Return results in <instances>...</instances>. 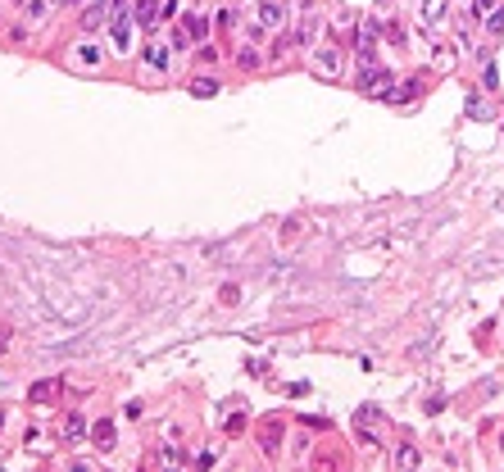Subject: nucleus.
<instances>
[{
  "mask_svg": "<svg viewBox=\"0 0 504 472\" xmlns=\"http://www.w3.org/2000/svg\"><path fill=\"white\" fill-rule=\"evenodd\" d=\"M91 440H96L100 450H114V445H119V431H114V422H110V418H105V422H96V427H91Z\"/></svg>",
  "mask_w": 504,
  "mask_h": 472,
  "instance_id": "nucleus-10",
  "label": "nucleus"
},
{
  "mask_svg": "<svg viewBox=\"0 0 504 472\" xmlns=\"http://www.w3.org/2000/svg\"><path fill=\"white\" fill-rule=\"evenodd\" d=\"M441 14H445V0H427V5H423V19L427 23H436Z\"/></svg>",
  "mask_w": 504,
  "mask_h": 472,
  "instance_id": "nucleus-17",
  "label": "nucleus"
},
{
  "mask_svg": "<svg viewBox=\"0 0 504 472\" xmlns=\"http://www.w3.org/2000/svg\"><path fill=\"white\" fill-rule=\"evenodd\" d=\"M182 32H187V41L196 45V41H205V32H209V23L200 19V14H182V23H177Z\"/></svg>",
  "mask_w": 504,
  "mask_h": 472,
  "instance_id": "nucleus-8",
  "label": "nucleus"
},
{
  "mask_svg": "<svg viewBox=\"0 0 504 472\" xmlns=\"http://www.w3.org/2000/svg\"><path fill=\"white\" fill-rule=\"evenodd\" d=\"M254 19H259L263 28H277V23L286 19V10H282V5H277V0H263L259 10H254Z\"/></svg>",
  "mask_w": 504,
  "mask_h": 472,
  "instance_id": "nucleus-11",
  "label": "nucleus"
},
{
  "mask_svg": "<svg viewBox=\"0 0 504 472\" xmlns=\"http://www.w3.org/2000/svg\"><path fill=\"white\" fill-rule=\"evenodd\" d=\"M46 10H50V0H28V19H46Z\"/></svg>",
  "mask_w": 504,
  "mask_h": 472,
  "instance_id": "nucleus-20",
  "label": "nucleus"
},
{
  "mask_svg": "<svg viewBox=\"0 0 504 472\" xmlns=\"http://www.w3.org/2000/svg\"><path fill=\"white\" fill-rule=\"evenodd\" d=\"M132 19H137L145 32H150L154 23H159V0H132Z\"/></svg>",
  "mask_w": 504,
  "mask_h": 472,
  "instance_id": "nucleus-6",
  "label": "nucleus"
},
{
  "mask_svg": "<svg viewBox=\"0 0 504 472\" xmlns=\"http://www.w3.org/2000/svg\"><path fill=\"white\" fill-rule=\"evenodd\" d=\"M354 82H359L363 96H382V91L391 87V73H386L373 55H359V73H354Z\"/></svg>",
  "mask_w": 504,
  "mask_h": 472,
  "instance_id": "nucleus-1",
  "label": "nucleus"
},
{
  "mask_svg": "<svg viewBox=\"0 0 504 472\" xmlns=\"http://www.w3.org/2000/svg\"><path fill=\"white\" fill-rule=\"evenodd\" d=\"M105 19H110V10H105V5H100V0H96L91 10H82V19H77V23H82L87 32H96V28H100V23H105Z\"/></svg>",
  "mask_w": 504,
  "mask_h": 472,
  "instance_id": "nucleus-14",
  "label": "nucleus"
},
{
  "mask_svg": "<svg viewBox=\"0 0 504 472\" xmlns=\"http://www.w3.org/2000/svg\"><path fill=\"white\" fill-rule=\"evenodd\" d=\"M354 45H359V55H373L377 50V23H359L354 28Z\"/></svg>",
  "mask_w": 504,
  "mask_h": 472,
  "instance_id": "nucleus-7",
  "label": "nucleus"
},
{
  "mask_svg": "<svg viewBox=\"0 0 504 472\" xmlns=\"http://www.w3.org/2000/svg\"><path fill=\"white\" fill-rule=\"evenodd\" d=\"M314 68H318V73H323V77H336L341 73V50H336V45H318V50H314Z\"/></svg>",
  "mask_w": 504,
  "mask_h": 472,
  "instance_id": "nucleus-5",
  "label": "nucleus"
},
{
  "mask_svg": "<svg viewBox=\"0 0 504 472\" xmlns=\"http://www.w3.org/2000/svg\"><path fill=\"white\" fill-rule=\"evenodd\" d=\"M354 427H359V436L368 440V445H377V431H382V413H377L373 404H363L359 413H354Z\"/></svg>",
  "mask_w": 504,
  "mask_h": 472,
  "instance_id": "nucleus-3",
  "label": "nucleus"
},
{
  "mask_svg": "<svg viewBox=\"0 0 504 472\" xmlns=\"http://www.w3.org/2000/svg\"><path fill=\"white\" fill-rule=\"evenodd\" d=\"M145 64H150L154 73H164V68H168V50L159 41H145Z\"/></svg>",
  "mask_w": 504,
  "mask_h": 472,
  "instance_id": "nucleus-13",
  "label": "nucleus"
},
{
  "mask_svg": "<svg viewBox=\"0 0 504 472\" xmlns=\"http://www.w3.org/2000/svg\"><path fill=\"white\" fill-rule=\"evenodd\" d=\"M182 14V0H159V19H177Z\"/></svg>",
  "mask_w": 504,
  "mask_h": 472,
  "instance_id": "nucleus-19",
  "label": "nucleus"
},
{
  "mask_svg": "<svg viewBox=\"0 0 504 472\" xmlns=\"http://www.w3.org/2000/svg\"><path fill=\"white\" fill-rule=\"evenodd\" d=\"M59 5H82V0H59Z\"/></svg>",
  "mask_w": 504,
  "mask_h": 472,
  "instance_id": "nucleus-23",
  "label": "nucleus"
},
{
  "mask_svg": "<svg viewBox=\"0 0 504 472\" xmlns=\"http://www.w3.org/2000/svg\"><path fill=\"white\" fill-rule=\"evenodd\" d=\"M59 431H64V440H68V445H77V440L87 436V418H82V413H68V418H64V427H59Z\"/></svg>",
  "mask_w": 504,
  "mask_h": 472,
  "instance_id": "nucleus-12",
  "label": "nucleus"
},
{
  "mask_svg": "<svg viewBox=\"0 0 504 472\" xmlns=\"http://www.w3.org/2000/svg\"><path fill=\"white\" fill-rule=\"evenodd\" d=\"M418 463H423V459H418L414 445H400V450H395V468H418Z\"/></svg>",
  "mask_w": 504,
  "mask_h": 472,
  "instance_id": "nucleus-15",
  "label": "nucleus"
},
{
  "mask_svg": "<svg viewBox=\"0 0 504 472\" xmlns=\"http://www.w3.org/2000/svg\"><path fill=\"white\" fill-rule=\"evenodd\" d=\"M491 5H495V0H472V19H482V14L491 10Z\"/></svg>",
  "mask_w": 504,
  "mask_h": 472,
  "instance_id": "nucleus-22",
  "label": "nucleus"
},
{
  "mask_svg": "<svg viewBox=\"0 0 504 472\" xmlns=\"http://www.w3.org/2000/svg\"><path fill=\"white\" fill-rule=\"evenodd\" d=\"M214 91H219V82H214V77H200V82H191V96H214Z\"/></svg>",
  "mask_w": 504,
  "mask_h": 472,
  "instance_id": "nucleus-16",
  "label": "nucleus"
},
{
  "mask_svg": "<svg viewBox=\"0 0 504 472\" xmlns=\"http://www.w3.org/2000/svg\"><path fill=\"white\" fill-rule=\"evenodd\" d=\"M110 41H114L119 55H128V50H132V10H128V5L110 14Z\"/></svg>",
  "mask_w": 504,
  "mask_h": 472,
  "instance_id": "nucleus-2",
  "label": "nucleus"
},
{
  "mask_svg": "<svg viewBox=\"0 0 504 472\" xmlns=\"http://www.w3.org/2000/svg\"><path fill=\"white\" fill-rule=\"evenodd\" d=\"M59 396H64V382H59V377H46V382H32V391H28V400H32V404H55Z\"/></svg>",
  "mask_w": 504,
  "mask_h": 472,
  "instance_id": "nucleus-4",
  "label": "nucleus"
},
{
  "mask_svg": "<svg viewBox=\"0 0 504 472\" xmlns=\"http://www.w3.org/2000/svg\"><path fill=\"white\" fill-rule=\"evenodd\" d=\"M486 32H491V37H500V32H504V10L486 14Z\"/></svg>",
  "mask_w": 504,
  "mask_h": 472,
  "instance_id": "nucleus-18",
  "label": "nucleus"
},
{
  "mask_svg": "<svg viewBox=\"0 0 504 472\" xmlns=\"http://www.w3.org/2000/svg\"><path fill=\"white\" fill-rule=\"evenodd\" d=\"M254 64H259V50H250V45H245V50H241V68H254Z\"/></svg>",
  "mask_w": 504,
  "mask_h": 472,
  "instance_id": "nucleus-21",
  "label": "nucleus"
},
{
  "mask_svg": "<svg viewBox=\"0 0 504 472\" xmlns=\"http://www.w3.org/2000/svg\"><path fill=\"white\" fill-rule=\"evenodd\" d=\"M314 37H318V19L309 14V19H300V28L286 37V41H291V45H314Z\"/></svg>",
  "mask_w": 504,
  "mask_h": 472,
  "instance_id": "nucleus-9",
  "label": "nucleus"
}]
</instances>
